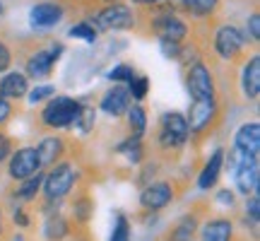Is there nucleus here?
Segmentation results:
<instances>
[{
  "label": "nucleus",
  "instance_id": "obj_7",
  "mask_svg": "<svg viewBox=\"0 0 260 241\" xmlns=\"http://www.w3.org/2000/svg\"><path fill=\"white\" fill-rule=\"evenodd\" d=\"M75 184H77V167L73 162H58L51 167L44 181H41V191H44V198L46 200H63L73 193Z\"/></svg>",
  "mask_w": 260,
  "mask_h": 241
},
{
  "label": "nucleus",
  "instance_id": "obj_1",
  "mask_svg": "<svg viewBox=\"0 0 260 241\" xmlns=\"http://www.w3.org/2000/svg\"><path fill=\"white\" fill-rule=\"evenodd\" d=\"M248 44L251 41L246 37V32H241L232 22H222L212 29V51L224 63H243Z\"/></svg>",
  "mask_w": 260,
  "mask_h": 241
},
{
  "label": "nucleus",
  "instance_id": "obj_28",
  "mask_svg": "<svg viewBox=\"0 0 260 241\" xmlns=\"http://www.w3.org/2000/svg\"><path fill=\"white\" fill-rule=\"evenodd\" d=\"M128 92H130V99L142 102V99L149 94V77L147 75H135V77L128 82Z\"/></svg>",
  "mask_w": 260,
  "mask_h": 241
},
{
  "label": "nucleus",
  "instance_id": "obj_38",
  "mask_svg": "<svg viewBox=\"0 0 260 241\" xmlns=\"http://www.w3.org/2000/svg\"><path fill=\"white\" fill-rule=\"evenodd\" d=\"M217 200L222 205H229V207H232V205L236 203V195H234V191H229V188H222V191L217 193Z\"/></svg>",
  "mask_w": 260,
  "mask_h": 241
},
{
  "label": "nucleus",
  "instance_id": "obj_13",
  "mask_svg": "<svg viewBox=\"0 0 260 241\" xmlns=\"http://www.w3.org/2000/svg\"><path fill=\"white\" fill-rule=\"evenodd\" d=\"M169 5L193 19L210 22L222 12V0H169Z\"/></svg>",
  "mask_w": 260,
  "mask_h": 241
},
{
  "label": "nucleus",
  "instance_id": "obj_4",
  "mask_svg": "<svg viewBox=\"0 0 260 241\" xmlns=\"http://www.w3.org/2000/svg\"><path fill=\"white\" fill-rule=\"evenodd\" d=\"M219 118H222V109H219L217 99H193L186 116L190 138L203 140L207 135H212V130L217 128Z\"/></svg>",
  "mask_w": 260,
  "mask_h": 241
},
{
  "label": "nucleus",
  "instance_id": "obj_32",
  "mask_svg": "<svg viewBox=\"0 0 260 241\" xmlns=\"http://www.w3.org/2000/svg\"><path fill=\"white\" fill-rule=\"evenodd\" d=\"M246 37L251 44H258L260 41V12L258 10H253L248 19H246Z\"/></svg>",
  "mask_w": 260,
  "mask_h": 241
},
{
  "label": "nucleus",
  "instance_id": "obj_27",
  "mask_svg": "<svg viewBox=\"0 0 260 241\" xmlns=\"http://www.w3.org/2000/svg\"><path fill=\"white\" fill-rule=\"evenodd\" d=\"M70 37H73V39H82V41L94 44V41L99 39V29L94 27L89 19H80V22H75L73 27H70Z\"/></svg>",
  "mask_w": 260,
  "mask_h": 241
},
{
  "label": "nucleus",
  "instance_id": "obj_37",
  "mask_svg": "<svg viewBox=\"0 0 260 241\" xmlns=\"http://www.w3.org/2000/svg\"><path fill=\"white\" fill-rule=\"evenodd\" d=\"M12 149H15L12 140H10L8 135L0 130V164H3V162H8V157L12 155Z\"/></svg>",
  "mask_w": 260,
  "mask_h": 241
},
{
  "label": "nucleus",
  "instance_id": "obj_14",
  "mask_svg": "<svg viewBox=\"0 0 260 241\" xmlns=\"http://www.w3.org/2000/svg\"><path fill=\"white\" fill-rule=\"evenodd\" d=\"M241 94L246 102H258L260 97V56L253 53L241 63V75H239Z\"/></svg>",
  "mask_w": 260,
  "mask_h": 241
},
{
  "label": "nucleus",
  "instance_id": "obj_24",
  "mask_svg": "<svg viewBox=\"0 0 260 241\" xmlns=\"http://www.w3.org/2000/svg\"><path fill=\"white\" fill-rule=\"evenodd\" d=\"M41 181H44V176H41V171L39 174H34V176L24 178V181H19L17 191H15V200H19V203H31V200H37V195L41 193Z\"/></svg>",
  "mask_w": 260,
  "mask_h": 241
},
{
  "label": "nucleus",
  "instance_id": "obj_33",
  "mask_svg": "<svg viewBox=\"0 0 260 241\" xmlns=\"http://www.w3.org/2000/svg\"><path fill=\"white\" fill-rule=\"evenodd\" d=\"M159 48H161L164 58H169V61H178L181 53H183V44H178V41H169V39H159Z\"/></svg>",
  "mask_w": 260,
  "mask_h": 241
},
{
  "label": "nucleus",
  "instance_id": "obj_42",
  "mask_svg": "<svg viewBox=\"0 0 260 241\" xmlns=\"http://www.w3.org/2000/svg\"><path fill=\"white\" fill-rule=\"evenodd\" d=\"M161 3H169V0H133V5H138V8H154Z\"/></svg>",
  "mask_w": 260,
  "mask_h": 241
},
{
  "label": "nucleus",
  "instance_id": "obj_17",
  "mask_svg": "<svg viewBox=\"0 0 260 241\" xmlns=\"http://www.w3.org/2000/svg\"><path fill=\"white\" fill-rule=\"evenodd\" d=\"M198 229L203 241H236V227L229 217H210Z\"/></svg>",
  "mask_w": 260,
  "mask_h": 241
},
{
  "label": "nucleus",
  "instance_id": "obj_29",
  "mask_svg": "<svg viewBox=\"0 0 260 241\" xmlns=\"http://www.w3.org/2000/svg\"><path fill=\"white\" fill-rule=\"evenodd\" d=\"M135 75H138V70H135L130 63H118V65H113L111 70H109V75H106V77H109L111 82L121 84V82H130Z\"/></svg>",
  "mask_w": 260,
  "mask_h": 241
},
{
  "label": "nucleus",
  "instance_id": "obj_44",
  "mask_svg": "<svg viewBox=\"0 0 260 241\" xmlns=\"http://www.w3.org/2000/svg\"><path fill=\"white\" fill-rule=\"evenodd\" d=\"M0 15H3V3H0Z\"/></svg>",
  "mask_w": 260,
  "mask_h": 241
},
{
  "label": "nucleus",
  "instance_id": "obj_8",
  "mask_svg": "<svg viewBox=\"0 0 260 241\" xmlns=\"http://www.w3.org/2000/svg\"><path fill=\"white\" fill-rule=\"evenodd\" d=\"M60 53H63L60 44H53L51 48H41V46L31 48L27 53V61H24V75L31 77V80H48Z\"/></svg>",
  "mask_w": 260,
  "mask_h": 241
},
{
  "label": "nucleus",
  "instance_id": "obj_40",
  "mask_svg": "<svg viewBox=\"0 0 260 241\" xmlns=\"http://www.w3.org/2000/svg\"><path fill=\"white\" fill-rule=\"evenodd\" d=\"M60 5H68V3H73V5H77V8H96V0H58Z\"/></svg>",
  "mask_w": 260,
  "mask_h": 241
},
{
  "label": "nucleus",
  "instance_id": "obj_2",
  "mask_svg": "<svg viewBox=\"0 0 260 241\" xmlns=\"http://www.w3.org/2000/svg\"><path fill=\"white\" fill-rule=\"evenodd\" d=\"M190 140V130H188V120L181 111H167L159 116L157 123V135H154V145L161 152H178L186 147Z\"/></svg>",
  "mask_w": 260,
  "mask_h": 241
},
{
  "label": "nucleus",
  "instance_id": "obj_35",
  "mask_svg": "<svg viewBox=\"0 0 260 241\" xmlns=\"http://www.w3.org/2000/svg\"><path fill=\"white\" fill-rule=\"evenodd\" d=\"M12 61H15V53H12V48L0 39V75L8 73L10 68H12Z\"/></svg>",
  "mask_w": 260,
  "mask_h": 241
},
{
  "label": "nucleus",
  "instance_id": "obj_41",
  "mask_svg": "<svg viewBox=\"0 0 260 241\" xmlns=\"http://www.w3.org/2000/svg\"><path fill=\"white\" fill-rule=\"evenodd\" d=\"M10 234V224L5 220V213H3V207H0V241H5Z\"/></svg>",
  "mask_w": 260,
  "mask_h": 241
},
{
  "label": "nucleus",
  "instance_id": "obj_31",
  "mask_svg": "<svg viewBox=\"0 0 260 241\" xmlns=\"http://www.w3.org/2000/svg\"><path fill=\"white\" fill-rule=\"evenodd\" d=\"M111 241H133L130 239V220L125 215H118V217H116V224H113V232H111Z\"/></svg>",
  "mask_w": 260,
  "mask_h": 241
},
{
  "label": "nucleus",
  "instance_id": "obj_19",
  "mask_svg": "<svg viewBox=\"0 0 260 241\" xmlns=\"http://www.w3.org/2000/svg\"><path fill=\"white\" fill-rule=\"evenodd\" d=\"M29 92V77L19 70H8L0 77V97L8 99V102H15V99H24Z\"/></svg>",
  "mask_w": 260,
  "mask_h": 241
},
{
  "label": "nucleus",
  "instance_id": "obj_30",
  "mask_svg": "<svg viewBox=\"0 0 260 241\" xmlns=\"http://www.w3.org/2000/svg\"><path fill=\"white\" fill-rule=\"evenodd\" d=\"M243 215H246V220H251V227L258 229V220H260V198H258V193L246 195V210H243Z\"/></svg>",
  "mask_w": 260,
  "mask_h": 241
},
{
  "label": "nucleus",
  "instance_id": "obj_39",
  "mask_svg": "<svg viewBox=\"0 0 260 241\" xmlns=\"http://www.w3.org/2000/svg\"><path fill=\"white\" fill-rule=\"evenodd\" d=\"M12 220H15L19 227H29V217L24 215V210H22V207H15V210H12Z\"/></svg>",
  "mask_w": 260,
  "mask_h": 241
},
{
  "label": "nucleus",
  "instance_id": "obj_5",
  "mask_svg": "<svg viewBox=\"0 0 260 241\" xmlns=\"http://www.w3.org/2000/svg\"><path fill=\"white\" fill-rule=\"evenodd\" d=\"M89 22L104 32H130L138 27V12L125 3H111V5L94 8Z\"/></svg>",
  "mask_w": 260,
  "mask_h": 241
},
{
  "label": "nucleus",
  "instance_id": "obj_6",
  "mask_svg": "<svg viewBox=\"0 0 260 241\" xmlns=\"http://www.w3.org/2000/svg\"><path fill=\"white\" fill-rule=\"evenodd\" d=\"M186 87L193 99H217L219 97V84L214 68L207 65L203 58L186 65Z\"/></svg>",
  "mask_w": 260,
  "mask_h": 241
},
{
  "label": "nucleus",
  "instance_id": "obj_18",
  "mask_svg": "<svg viewBox=\"0 0 260 241\" xmlns=\"http://www.w3.org/2000/svg\"><path fill=\"white\" fill-rule=\"evenodd\" d=\"M234 149H239L243 155H253L260 157V123L258 120H248L241 128L234 133Z\"/></svg>",
  "mask_w": 260,
  "mask_h": 241
},
{
  "label": "nucleus",
  "instance_id": "obj_23",
  "mask_svg": "<svg viewBox=\"0 0 260 241\" xmlns=\"http://www.w3.org/2000/svg\"><path fill=\"white\" fill-rule=\"evenodd\" d=\"M73 224L75 227H87L94 217V200L87 191H80L73 200Z\"/></svg>",
  "mask_w": 260,
  "mask_h": 241
},
{
  "label": "nucleus",
  "instance_id": "obj_15",
  "mask_svg": "<svg viewBox=\"0 0 260 241\" xmlns=\"http://www.w3.org/2000/svg\"><path fill=\"white\" fill-rule=\"evenodd\" d=\"M128 106H130V92L128 87H123V84H113L111 89H106L102 102H99V109L106 116H111V118H121L123 113L128 111Z\"/></svg>",
  "mask_w": 260,
  "mask_h": 241
},
{
  "label": "nucleus",
  "instance_id": "obj_9",
  "mask_svg": "<svg viewBox=\"0 0 260 241\" xmlns=\"http://www.w3.org/2000/svg\"><path fill=\"white\" fill-rule=\"evenodd\" d=\"M236 152H239V149H236ZM232 171H234V184H236V188H239V193H243V195L258 193V181H260V162H258V157L239 152V157H236V167H234Z\"/></svg>",
  "mask_w": 260,
  "mask_h": 241
},
{
  "label": "nucleus",
  "instance_id": "obj_43",
  "mask_svg": "<svg viewBox=\"0 0 260 241\" xmlns=\"http://www.w3.org/2000/svg\"><path fill=\"white\" fill-rule=\"evenodd\" d=\"M102 5H111V3H123V0H99Z\"/></svg>",
  "mask_w": 260,
  "mask_h": 241
},
{
  "label": "nucleus",
  "instance_id": "obj_11",
  "mask_svg": "<svg viewBox=\"0 0 260 241\" xmlns=\"http://www.w3.org/2000/svg\"><path fill=\"white\" fill-rule=\"evenodd\" d=\"M41 171V162H39L37 147H19L12 149V155L8 157V176L12 181H24V178L34 176Z\"/></svg>",
  "mask_w": 260,
  "mask_h": 241
},
{
  "label": "nucleus",
  "instance_id": "obj_10",
  "mask_svg": "<svg viewBox=\"0 0 260 241\" xmlns=\"http://www.w3.org/2000/svg\"><path fill=\"white\" fill-rule=\"evenodd\" d=\"M176 200V186L171 181H154L140 191V207L147 213H161Z\"/></svg>",
  "mask_w": 260,
  "mask_h": 241
},
{
  "label": "nucleus",
  "instance_id": "obj_36",
  "mask_svg": "<svg viewBox=\"0 0 260 241\" xmlns=\"http://www.w3.org/2000/svg\"><path fill=\"white\" fill-rule=\"evenodd\" d=\"M12 116H15V106H12L8 99H3V97H0V128H5Z\"/></svg>",
  "mask_w": 260,
  "mask_h": 241
},
{
  "label": "nucleus",
  "instance_id": "obj_16",
  "mask_svg": "<svg viewBox=\"0 0 260 241\" xmlns=\"http://www.w3.org/2000/svg\"><path fill=\"white\" fill-rule=\"evenodd\" d=\"M37 155H39V162H41V169H51L68 155V140L63 135H48V138H44L39 142Z\"/></svg>",
  "mask_w": 260,
  "mask_h": 241
},
{
  "label": "nucleus",
  "instance_id": "obj_21",
  "mask_svg": "<svg viewBox=\"0 0 260 241\" xmlns=\"http://www.w3.org/2000/svg\"><path fill=\"white\" fill-rule=\"evenodd\" d=\"M75 234V224L65 217L63 213H46V222H44V236L46 241H65Z\"/></svg>",
  "mask_w": 260,
  "mask_h": 241
},
{
  "label": "nucleus",
  "instance_id": "obj_12",
  "mask_svg": "<svg viewBox=\"0 0 260 241\" xmlns=\"http://www.w3.org/2000/svg\"><path fill=\"white\" fill-rule=\"evenodd\" d=\"M65 5H60L58 0H44V3H37L34 8L29 10V22L34 29H53L58 27L65 17Z\"/></svg>",
  "mask_w": 260,
  "mask_h": 241
},
{
  "label": "nucleus",
  "instance_id": "obj_22",
  "mask_svg": "<svg viewBox=\"0 0 260 241\" xmlns=\"http://www.w3.org/2000/svg\"><path fill=\"white\" fill-rule=\"evenodd\" d=\"M198 227H200V215H198V210H193V213L183 215V217L171 227L167 241H193Z\"/></svg>",
  "mask_w": 260,
  "mask_h": 241
},
{
  "label": "nucleus",
  "instance_id": "obj_26",
  "mask_svg": "<svg viewBox=\"0 0 260 241\" xmlns=\"http://www.w3.org/2000/svg\"><path fill=\"white\" fill-rule=\"evenodd\" d=\"M94 126H96V111H94V106H87V104H82L80 106V113H77V118H75L73 128L80 133V135H89L94 130Z\"/></svg>",
  "mask_w": 260,
  "mask_h": 241
},
{
  "label": "nucleus",
  "instance_id": "obj_20",
  "mask_svg": "<svg viewBox=\"0 0 260 241\" xmlns=\"http://www.w3.org/2000/svg\"><path fill=\"white\" fill-rule=\"evenodd\" d=\"M222 171H224V149H214L210 159L203 164L200 174H198V188L200 191H212L217 181H219V176H222Z\"/></svg>",
  "mask_w": 260,
  "mask_h": 241
},
{
  "label": "nucleus",
  "instance_id": "obj_25",
  "mask_svg": "<svg viewBox=\"0 0 260 241\" xmlns=\"http://www.w3.org/2000/svg\"><path fill=\"white\" fill-rule=\"evenodd\" d=\"M123 116H125L130 135L145 138V130H147V113H145V109H142L140 104H135V106H128V111L123 113Z\"/></svg>",
  "mask_w": 260,
  "mask_h": 241
},
{
  "label": "nucleus",
  "instance_id": "obj_34",
  "mask_svg": "<svg viewBox=\"0 0 260 241\" xmlns=\"http://www.w3.org/2000/svg\"><path fill=\"white\" fill-rule=\"evenodd\" d=\"M29 94V102L31 104H39V102H46V99H51L53 94H56V87H51V84H41V87H34Z\"/></svg>",
  "mask_w": 260,
  "mask_h": 241
},
{
  "label": "nucleus",
  "instance_id": "obj_3",
  "mask_svg": "<svg viewBox=\"0 0 260 241\" xmlns=\"http://www.w3.org/2000/svg\"><path fill=\"white\" fill-rule=\"evenodd\" d=\"M82 102L75 97H51L46 99V106L39 111V126L48 130L73 128L75 118L80 113Z\"/></svg>",
  "mask_w": 260,
  "mask_h": 241
}]
</instances>
